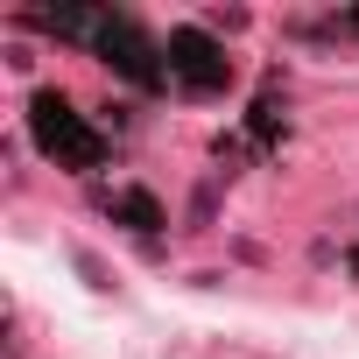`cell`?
<instances>
[{"label":"cell","instance_id":"6da1fadb","mask_svg":"<svg viewBox=\"0 0 359 359\" xmlns=\"http://www.w3.org/2000/svg\"><path fill=\"white\" fill-rule=\"evenodd\" d=\"M36 134H43V148L64 155V162H99V134H85L64 99H36Z\"/></svg>","mask_w":359,"mask_h":359},{"label":"cell","instance_id":"7a4b0ae2","mask_svg":"<svg viewBox=\"0 0 359 359\" xmlns=\"http://www.w3.org/2000/svg\"><path fill=\"white\" fill-rule=\"evenodd\" d=\"M169 71H176V78H191V85H226V64H219V50H212L198 29L169 36Z\"/></svg>","mask_w":359,"mask_h":359}]
</instances>
